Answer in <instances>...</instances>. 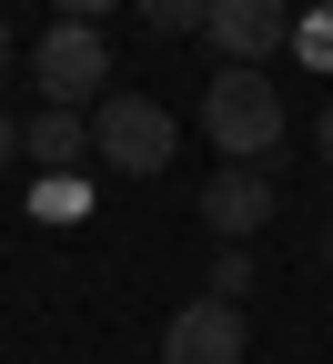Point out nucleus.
Segmentation results:
<instances>
[{
	"mask_svg": "<svg viewBox=\"0 0 333 364\" xmlns=\"http://www.w3.org/2000/svg\"><path fill=\"white\" fill-rule=\"evenodd\" d=\"M202 132H212L232 162H273V142H283V91H273V71L222 61V81L202 91Z\"/></svg>",
	"mask_w": 333,
	"mask_h": 364,
	"instance_id": "obj_1",
	"label": "nucleus"
},
{
	"mask_svg": "<svg viewBox=\"0 0 333 364\" xmlns=\"http://www.w3.org/2000/svg\"><path fill=\"white\" fill-rule=\"evenodd\" d=\"M31 81H40V102L81 112L91 91L111 81V41H102V21H51V31L31 41Z\"/></svg>",
	"mask_w": 333,
	"mask_h": 364,
	"instance_id": "obj_2",
	"label": "nucleus"
},
{
	"mask_svg": "<svg viewBox=\"0 0 333 364\" xmlns=\"http://www.w3.org/2000/svg\"><path fill=\"white\" fill-rule=\"evenodd\" d=\"M91 132H102V162L111 172H172V142H182L152 91H111V102L91 112Z\"/></svg>",
	"mask_w": 333,
	"mask_h": 364,
	"instance_id": "obj_3",
	"label": "nucleus"
},
{
	"mask_svg": "<svg viewBox=\"0 0 333 364\" xmlns=\"http://www.w3.org/2000/svg\"><path fill=\"white\" fill-rule=\"evenodd\" d=\"M202 41H212L222 61L263 71L283 41H293V0H212V11H202Z\"/></svg>",
	"mask_w": 333,
	"mask_h": 364,
	"instance_id": "obj_4",
	"label": "nucleus"
},
{
	"mask_svg": "<svg viewBox=\"0 0 333 364\" xmlns=\"http://www.w3.org/2000/svg\"><path fill=\"white\" fill-rule=\"evenodd\" d=\"M243 304H222V294H202V304H182L172 324H162V364H243Z\"/></svg>",
	"mask_w": 333,
	"mask_h": 364,
	"instance_id": "obj_5",
	"label": "nucleus"
},
{
	"mask_svg": "<svg viewBox=\"0 0 333 364\" xmlns=\"http://www.w3.org/2000/svg\"><path fill=\"white\" fill-rule=\"evenodd\" d=\"M202 223H212L222 243H253L263 223H273V172H263V162H222V172L202 182Z\"/></svg>",
	"mask_w": 333,
	"mask_h": 364,
	"instance_id": "obj_6",
	"label": "nucleus"
},
{
	"mask_svg": "<svg viewBox=\"0 0 333 364\" xmlns=\"http://www.w3.org/2000/svg\"><path fill=\"white\" fill-rule=\"evenodd\" d=\"M21 152L40 162V172H81V162H102V132H91L81 112H40V122H21Z\"/></svg>",
	"mask_w": 333,
	"mask_h": 364,
	"instance_id": "obj_7",
	"label": "nucleus"
},
{
	"mask_svg": "<svg viewBox=\"0 0 333 364\" xmlns=\"http://www.w3.org/2000/svg\"><path fill=\"white\" fill-rule=\"evenodd\" d=\"M31 203H40V223H81V213H91L81 172H40V193H31Z\"/></svg>",
	"mask_w": 333,
	"mask_h": 364,
	"instance_id": "obj_8",
	"label": "nucleus"
},
{
	"mask_svg": "<svg viewBox=\"0 0 333 364\" xmlns=\"http://www.w3.org/2000/svg\"><path fill=\"white\" fill-rule=\"evenodd\" d=\"M212 294H222V304H243V294H253V253H243V243H222V253H212Z\"/></svg>",
	"mask_w": 333,
	"mask_h": 364,
	"instance_id": "obj_9",
	"label": "nucleus"
},
{
	"mask_svg": "<svg viewBox=\"0 0 333 364\" xmlns=\"http://www.w3.org/2000/svg\"><path fill=\"white\" fill-rule=\"evenodd\" d=\"M131 11L152 21V31H202V11H212V0H131Z\"/></svg>",
	"mask_w": 333,
	"mask_h": 364,
	"instance_id": "obj_10",
	"label": "nucleus"
},
{
	"mask_svg": "<svg viewBox=\"0 0 333 364\" xmlns=\"http://www.w3.org/2000/svg\"><path fill=\"white\" fill-rule=\"evenodd\" d=\"M61 21H111V11H131V0H51Z\"/></svg>",
	"mask_w": 333,
	"mask_h": 364,
	"instance_id": "obj_11",
	"label": "nucleus"
},
{
	"mask_svg": "<svg viewBox=\"0 0 333 364\" xmlns=\"http://www.w3.org/2000/svg\"><path fill=\"white\" fill-rule=\"evenodd\" d=\"M11 162H21V122L0 112V172H11Z\"/></svg>",
	"mask_w": 333,
	"mask_h": 364,
	"instance_id": "obj_12",
	"label": "nucleus"
},
{
	"mask_svg": "<svg viewBox=\"0 0 333 364\" xmlns=\"http://www.w3.org/2000/svg\"><path fill=\"white\" fill-rule=\"evenodd\" d=\"M313 142H323V162H333V102H323V122H313Z\"/></svg>",
	"mask_w": 333,
	"mask_h": 364,
	"instance_id": "obj_13",
	"label": "nucleus"
},
{
	"mask_svg": "<svg viewBox=\"0 0 333 364\" xmlns=\"http://www.w3.org/2000/svg\"><path fill=\"white\" fill-rule=\"evenodd\" d=\"M0 71H11V21H0Z\"/></svg>",
	"mask_w": 333,
	"mask_h": 364,
	"instance_id": "obj_14",
	"label": "nucleus"
},
{
	"mask_svg": "<svg viewBox=\"0 0 333 364\" xmlns=\"http://www.w3.org/2000/svg\"><path fill=\"white\" fill-rule=\"evenodd\" d=\"M323 253H333V233H323Z\"/></svg>",
	"mask_w": 333,
	"mask_h": 364,
	"instance_id": "obj_15",
	"label": "nucleus"
}]
</instances>
